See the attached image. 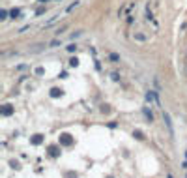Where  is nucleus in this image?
Instances as JSON below:
<instances>
[{
	"label": "nucleus",
	"instance_id": "cd10ccee",
	"mask_svg": "<svg viewBox=\"0 0 187 178\" xmlns=\"http://www.w3.org/2000/svg\"><path fill=\"white\" fill-rule=\"evenodd\" d=\"M58 2H62V0H58Z\"/></svg>",
	"mask_w": 187,
	"mask_h": 178
},
{
	"label": "nucleus",
	"instance_id": "423d86ee",
	"mask_svg": "<svg viewBox=\"0 0 187 178\" xmlns=\"http://www.w3.org/2000/svg\"><path fill=\"white\" fill-rule=\"evenodd\" d=\"M13 111H15V109H13V105H9V103H8V105H4V109H2V116H11V114H13Z\"/></svg>",
	"mask_w": 187,
	"mask_h": 178
},
{
	"label": "nucleus",
	"instance_id": "a211bd4d",
	"mask_svg": "<svg viewBox=\"0 0 187 178\" xmlns=\"http://www.w3.org/2000/svg\"><path fill=\"white\" fill-rule=\"evenodd\" d=\"M62 41H60V38H56V39H53V41L49 43V47H56V45H60Z\"/></svg>",
	"mask_w": 187,
	"mask_h": 178
},
{
	"label": "nucleus",
	"instance_id": "412c9836",
	"mask_svg": "<svg viewBox=\"0 0 187 178\" xmlns=\"http://www.w3.org/2000/svg\"><path fill=\"white\" fill-rule=\"evenodd\" d=\"M109 111H110L109 105H101V113H109Z\"/></svg>",
	"mask_w": 187,
	"mask_h": 178
},
{
	"label": "nucleus",
	"instance_id": "ddd939ff",
	"mask_svg": "<svg viewBox=\"0 0 187 178\" xmlns=\"http://www.w3.org/2000/svg\"><path fill=\"white\" fill-rule=\"evenodd\" d=\"M109 60H110V62H114V64H116V62H120V54L110 53V54H109Z\"/></svg>",
	"mask_w": 187,
	"mask_h": 178
},
{
	"label": "nucleus",
	"instance_id": "bb28decb",
	"mask_svg": "<svg viewBox=\"0 0 187 178\" xmlns=\"http://www.w3.org/2000/svg\"><path fill=\"white\" fill-rule=\"evenodd\" d=\"M166 178H174L172 174H170V172H166Z\"/></svg>",
	"mask_w": 187,
	"mask_h": 178
},
{
	"label": "nucleus",
	"instance_id": "f03ea898",
	"mask_svg": "<svg viewBox=\"0 0 187 178\" xmlns=\"http://www.w3.org/2000/svg\"><path fill=\"white\" fill-rule=\"evenodd\" d=\"M133 39H135V41H139V43H146L150 39V36L144 34V32H135L133 34Z\"/></svg>",
	"mask_w": 187,
	"mask_h": 178
},
{
	"label": "nucleus",
	"instance_id": "c85d7f7f",
	"mask_svg": "<svg viewBox=\"0 0 187 178\" xmlns=\"http://www.w3.org/2000/svg\"><path fill=\"white\" fill-rule=\"evenodd\" d=\"M109 178H112V176H109Z\"/></svg>",
	"mask_w": 187,
	"mask_h": 178
},
{
	"label": "nucleus",
	"instance_id": "39448f33",
	"mask_svg": "<svg viewBox=\"0 0 187 178\" xmlns=\"http://www.w3.org/2000/svg\"><path fill=\"white\" fill-rule=\"evenodd\" d=\"M49 152H50V156H53V157H58L60 154H62V148H58L56 144H53V146H49Z\"/></svg>",
	"mask_w": 187,
	"mask_h": 178
},
{
	"label": "nucleus",
	"instance_id": "5701e85b",
	"mask_svg": "<svg viewBox=\"0 0 187 178\" xmlns=\"http://www.w3.org/2000/svg\"><path fill=\"white\" fill-rule=\"evenodd\" d=\"M80 34H82V30H77V32H75V34H71V39H75V38H79Z\"/></svg>",
	"mask_w": 187,
	"mask_h": 178
},
{
	"label": "nucleus",
	"instance_id": "4468645a",
	"mask_svg": "<svg viewBox=\"0 0 187 178\" xmlns=\"http://www.w3.org/2000/svg\"><path fill=\"white\" fill-rule=\"evenodd\" d=\"M65 30H68V24H62L60 28H56V32H54V34H56V38H60V34L65 32Z\"/></svg>",
	"mask_w": 187,
	"mask_h": 178
},
{
	"label": "nucleus",
	"instance_id": "2eb2a0df",
	"mask_svg": "<svg viewBox=\"0 0 187 178\" xmlns=\"http://www.w3.org/2000/svg\"><path fill=\"white\" fill-rule=\"evenodd\" d=\"M8 15H9L8 9H2V11H0V21H6V19H8Z\"/></svg>",
	"mask_w": 187,
	"mask_h": 178
},
{
	"label": "nucleus",
	"instance_id": "f257e3e1",
	"mask_svg": "<svg viewBox=\"0 0 187 178\" xmlns=\"http://www.w3.org/2000/svg\"><path fill=\"white\" fill-rule=\"evenodd\" d=\"M144 21L146 23H151V26H154V30H157L159 28V24H157V21H155V15H154V9H151V6H150V2L146 4V9H144Z\"/></svg>",
	"mask_w": 187,
	"mask_h": 178
},
{
	"label": "nucleus",
	"instance_id": "0eeeda50",
	"mask_svg": "<svg viewBox=\"0 0 187 178\" xmlns=\"http://www.w3.org/2000/svg\"><path fill=\"white\" fill-rule=\"evenodd\" d=\"M21 15H23V11H21L19 8L9 9V17H11V19H21Z\"/></svg>",
	"mask_w": 187,
	"mask_h": 178
},
{
	"label": "nucleus",
	"instance_id": "6ab92c4d",
	"mask_svg": "<svg viewBox=\"0 0 187 178\" xmlns=\"http://www.w3.org/2000/svg\"><path fill=\"white\" fill-rule=\"evenodd\" d=\"M110 79H112V81H120V75L116 73V71H112V73H110Z\"/></svg>",
	"mask_w": 187,
	"mask_h": 178
},
{
	"label": "nucleus",
	"instance_id": "9b49d317",
	"mask_svg": "<svg viewBox=\"0 0 187 178\" xmlns=\"http://www.w3.org/2000/svg\"><path fill=\"white\" fill-rule=\"evenodd\" d=\"M133 137H135V139H139V141H144V133L140 129H135L133 131Z\"/></svg>",
	"mask_w": 187,
	"mask_h": 178
},
{
	"label": "nucleus",
	"instance_id": "f8f14e48",
	"mask_svg": "<svg viewBox=\"0 0 187 178\" xmlns=\"http://www.w3.org/2000/svg\"><path fill=\"white\" fill-rule=\"evenodd\" d=\"M79 4H80V2H79V0H75V2H73V4H69V6H68V8H65V11H68V13H69V11H73V9H75V8H79Z\"/></svg>",
	"mask_w": 187,
	"mask_h": 178
},
{
	"label": "nucleus",
	"instance_id": "6e6552de",
	"mask_svg": "<svg viewBox=\"0 0 187 178\" xmlns=\"http://www.w3.org/2000/svg\"><path fill=\"white\" fill-rule=\"evenodd\" d=\"M142 114L146 116V120H148V122H154V113H151L148 107H142Z\"/></svg>",
	"mask_w": 187,
	"mask_h": 178
},
{
	"label": "nucleus",
	"instance_id": "dca6fc26",
	"mask_svg": "<svg viewBox=\"0 0 187 178\" xmlns=\"http://www.w3.org/2000/svg\"><path fill=\"white\" fill-rule=\"evenodd\" d=\"M69 66H71V68H77V66H79V58L73 56L71 60H69Z\"/></svg>",
	"mask_w": 187,
	"mask_h": 178
},
{
	"label": "nucleus",
	"instance_id": "4be33fe9",
	"mask_svg": "<svg viewBox=\"0 0 187 178\" xmlns=\"http://www.w3.org/2000/svg\"><path fill=\"white\" fill-rule=\"evenodd\" d=\"M45 73V69L41 68V66H39V68H36V75H43Z\"/></svg>",
	"mask_w": 187,
	"mask_h": 178
},
{
	"label": "nucleus",
	"instance_id": "7ed1b4c3",
	"mask_svg": "<svg viewBox=\"0 0 187 178\" xmlns=\"http://www.w3.org/2000/svg\"><path fill=\"white\" fill-rule=\"evenodd\" d=\"M163 120H165L166 128H169V133L174 137V128H172V120H170V114H169V113H163Z\"/></svg>",
	"mask_w": 187,
	"mask_h": 178
},
{
	"label": "nucleus",
	"instance_id": "1a4fd4ad",
	"mask_svg": "<svg viewBox=\"0 0 187 178\" xmlns=\"http://www.w3.org/2000/svg\"><path fill=\"white\" fill-rule=\"evenodd\" d=\"M64 90L62 88H50V98H62Z\"/></svg>",
	"mask_w": 187,
	"mask_h": 178
},
{
	"label": "nucleus",
	"instance_id": "393cba45",
	"mask_svg": "<svg viewBox=\"0 0 187 178\" xmlns=\"http://www.w3.org/2000/svg\"><path fill=\"white\" fill-rule=\"evenodd\" d=\"M41 13H45V8H39L38 11H36V15H41Z\"/></svg>",
	"mask_w": 187,
	"mask_h": 178
},
{
	"label": "nucleus",
	"instance_id": "9d476101",
	"mask_svg": "<svg viewBox=\"0 0 187 178\" xmlns=\"http://www.w3.org/2000/svg\"><path fill=\"white\" fill-rule=\"evenodd\" d=\"M30 142H32V144H41V142H43V135H32V137H30Z\"/></svg>",
	"mask_w": 187,
	"mask_h": 178
},
{
	"label": "nucleus",
	"instance_id": "f3484780",
	"mask_svg": "<svg viewBox=\"0 0 187 178\" xmlns=\"http://www.w3.org/2000/svg\"><path fill=\"white\" fill-rule=\"evenodd\" d=\"M68 53H75V51H77V43H71V45H68Z\"/></svg>",
	"mask_w": 187,
	"mask_h": 178
},
{
	"label": "nucleus",
	"instance_id": "aec40b11",
	"mask_svg": "<svg viewBox=\"0 0 187 178\" xmlns=\"http://www.w3.org/2000/svg\"><path fill=\"white\" fill-rule=\"evenodd\" d=\"M30 28V24H24V26L23 28H19V34H24V32H26V30Z\"/></svg>",
	"mask_w": 187,
	"mask_h": 178
},
{
	"label": "nucleus",
	"instance_id": "a878e982",
	"mask_svg": "<svg viewBox=\"0 0 187 178\" xmlns=\"http://www.w3.org/2000/svg\"><path fill=\"white\" fill-rule=\"evenodd\" d=\"M38 2H39V4H45V2H49V0H38Z\"/></svg>",
	"mask_w": 187,
	"mask_h": 178
},
{
	"label": "nucleus",
	"instance_id": "b1692460",
	"mask_svg": "<svg viewBox=\"0 0 187 178\" xmlns=\"http://www.w3.org/2000/svg\"><path fill=\"white\" fill-rule=\"evenodd\" d=\"M65 178H77V174H75V172H68V174H65Z\"/></svg>",
	"mask_w": 187,
	"mask_h": 178
},
{
	"label": "nucleus",
	"instance_id": "20e7f679",
	"mask_svg": "<svg viewBox=\"0 0 187 178\" xmlns=\"http://www.w3.org/2000/svg\"><path fill=\"white\" fill-rule=\"evenodd\" d=\"M60 144H64V146H71V144H73V139H71V135H68V133H62V135H60Z\"/></svg>",
	"mask_w": 187,
	"mask_h": 178
}]
</instances>
